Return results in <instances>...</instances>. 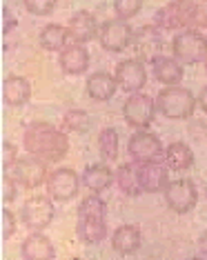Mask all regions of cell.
<instances>
[{
    "instance_id": "6da1fadb",
    "label": "cell",
    "mask_w": 207,
    "mask_h": 260,
    "mask_svg": "<svg viewBox=\"0 0 207 260\" xmlns=\"http://www.w3.org/2000/svg\"><path fill=\"white\" fill-rule=\"evenodd\" d=\"M25 149L45 162H61L67 156L69 140L65 132L49 122H32L22 136Z\"/></svg>"
},
{
    "instance_id": "7a4b0ae2",
    "label": "cell",
    "mask_w": 207,
    "mask_h": 260,
    "mask_svg": "<svg viewBox=\"0 0 207 260\" xmlns=\"http://www.w3.org/2000/svg\"><path fill=\"white\" fill-rule=\"evenodd\" d=\"M154 25L161 29L207 27V0H171L158 9Z\"/></svg>"
},
{
    "instance_id": "3957f363",
    "label": "cell",
    "mask_w": 207,
    "mask_h": 260,
    "mask_svg": "<svg viewBox=\"0 0 207 260\" xmlns=\"http://www.w3.org/2000/svg\"><path fill=\"white\" fill-rule=\"evenodd\" d=\"M194 109H196V98L185 87L169 85L156 96V111H161L169 120H185L194 114Z\"/></svg>"
},
{
    "instance_id": "277c9868",
    "label": "cell",
    "mask_w": 207,
    "mask_h": 260,
    "mask_svg": "<svg viewBox=\"0 0 207 260\" xmlns=\"http://www.w3.org/2000/svg\"><path fill=\"white\" fill-rule=\"evenodd\" d=\"M171 54L179 62L196 64L207 58V38L196 29H183L171 40Z\"/></svg>"
},
{
    "instance_id": "5b68a950",
    "label": "cell",
    "mask_w": 207,
    "mask_h": 260,
    "mask_svg": "<svg viewBox=\"0 0 207 260\" xmlns=\"http://www.w3.org/2000/svg\"><path fill=\"white\" fill-rule=\"evenodd\" d=\"M7 176H11L25 189H36L47 180V165L45 160H40V158L29 153V156L18 158V160L11 165L7 169Z\"/></svg>"
},
{
    "instance_id": "8992f818",
    "label": "cell",
    "mask_w": 207,
    "mask_h": 260,
    "mask_svg": "<svg viewBox=\"0 0 207 260\" xmlns=\"http://www.w3.org/2000/svg\"><path fill=\"white\" fill-rule=\"evenodd\" d=\"M154 114H156V100H152L147 93H129V98L123 105V118L129 127L145 129L152 125Z\"/></svg>"
},
{
    "instance_id": "52a82bcc",
    "label": "cell",
    "mask_w": 207,
    "mask_h": 260,
    "mask_svg": "<svg viewBox=\"0 0 207 260\" xmlns=\"http://www.w3.org/2000/svg\"><path fill=\"white\" fill-rule=\"evenodd\" d=\"M127 153L136 165H143L150 160H158L163 156V143L156 134L138 129L136 134L129 136L127 140Z\"/></svg>"
},
{
    "instance_id": "ba28073f",
    "label": "cell",
    "mask_w": 207,
    "mask_h": 260,
    "mask_svg": "<svg viewBox=\"0 0 207 260\" xmlns=\"http://www.w3.org/2000/svg\"><path fill=\"white\" fill-rule=\"evenodd\" d=\"M165 203H167V207L171 211H176V214H187V211H192L198 203L196 185L189 178L169 182V185L165 187Z\"/></svg>"
},
{
    "instance_id": "9c48e42d",
    "label": "cell",
    "mask_w": 207,
    "mask_h": 260,
    "mask_svg": "<svg viewBox=\"0 0 207 260\" xmlns=\"http://www.w3.org/2000/svg\"><path fill=\"white\" fill-rule=\"evenodd\" d=\"M80 178L74 169H56L47 176V193L58 203H69L78 196Z\"/></svg>"
},
{
    "instance_id": "30bf717a",
    "label": "cell",
    "mask_w": 207,
    "mask_h": 260,
    "mask_svg": "<svg viewBox=\"0 0 207 260\" xmlns=\"http://www.w3.org/2000/svg\"><path fill=\"white\" fill-rule=\"evenodd\" d=\"M54 216H56V207L51 203V196L49 198L34 196V198L25 200V205H22V209H20L22 222H25L29 229H36V232L45 229L47 224L54 220Z\"/></svg>"
},
{
    "instance_id": "8fae6325",
    "label": "cell",
    "mask_w": 207,
    "mask_h": 260,
    "mask_svg": "<svg viewBox=\"0 0 207 260\" xmlns=\"http://www.w3.org/2000/svg\"><path fill=\"white\" fill-rule=\"evenodd\" d=\"M98 40H100V47L105 51H118L127 49L134 40V29L127 25L125 20H107L100 25V31H98Z\"/></svg>"
},
{
    "instance_id": "7c38bea8",
    "label": "cell",
    "mask_w": 207,
    "mask_h": 260,
    "mask_svg": "<svg viewBox=\"0 0 207 260\" xmlns=\"http://www.w3.org/2000/svg\"><path fill=\"white\" fill-rule=\"evenodd\" d=\"M116 85L121 87L123 91L136 93L145 87L147 82V72H145V64L138 60V58H127V60H121L116 64Z\"/></svg>"
},
{
    "instance_id": "4fadbf2b",
    "label": "cell",
    "mask_w": 207,
    "mask_h": 260,
    "mask_svg": "<svg viewBox=\"0 0 207 260\" xmlns=\"http://www.w3.org/2000/svg\"><path fill=\"white\" fill-rule=\"evenodd\" d=\"M134 54L140 62H154L158 56H161V27L150 25L143 27L138 31H134Z\"/></svg>"
},
{
    "instance_id": "5bb4252c",
    "label": "cell",
    "mask_w": 207,
    "mask_h": 260,
    "mask_svg": "<svg viewBox=\"0 0 207 260\" xmlns=\"http://www.w3.org/2000/svg\"><path fill=\"white\" fill-rule=\"evenodd\" d=\"M138 182L145 193L165 191V187L169 185V167H165L158 160L138 165Z\"/></svg>"
},
{
    "instance_id": "9a60e30c",
    "label": "cell",
    "mask_w": 207,
    "mask_h": 260,
    "mask_svg": "<svg viewBox=\"0 0 207 260\" xmlns=\"http://www.w3.org/2000/svg\"><path fill=\"white\" fill-rule=\"evenodd\" d=\"M98 20L96 16L90 14V11H76V14L69 18V25H67V34H69V40L78 45H85L94 40L98 36Z\"/></svg>"
},
{
    "instance_id": "2e32d148",
    "label": "cell",
    "mask_w": 207,
    "mask_h": 260,
    "mask_svg": "<svg viewBox=\"0 0 207 260\" xmlns=\"http://www.w3.org/2000/svg\"><path fill=\"white\" fill-rule=\"evenodd\" d=\"M103 214H78V238L87 245H96L107 236V222H105Z\"/></svg>"
},
{
    "instance_id": "e0dca14e",
    "label": "cell",
    "mask_w": 207,
    "mask_h": 260,
    "mask_svg": "<svg viewBox=\"0 0 207 260\" xmlns=\"http://www.w3.org/2000/svg\"><path fill=\"white\" fill-rule=\"evenodd\" d=\"M61 67L67 76H80L90 67V51L85 49V45H67L61 51Z\"/></svg>"
},
{
    "instance_id": "ac0fdd59",
    "label": "cell",
    "mask_w": 207,
    "mask_h": 260,
    "mask_svg": "<svg viewBox=\"0 0 207 260\" xmlns=\"http://www.w3.org/2000/svg\"><path fill=\"white\" fill-rule=\"evenodd\" d=\"M3 98L9 107H22L32 98V85L22 76H9L3 85Z\"/></svg>"
},
{
    "instance_id": "d6986e66",
    "label": "cell",
    "mask_w": 207,
    "mask_h": 260,
    "mask_svg": "<svg viewBox=\"0 0 207 260\" xmlns=\"http://www.w3.org/2000/svg\"><path fill=\"white\" fill-rule=\"evenodd\" d=\"M116 78L107 72H94L85 82V91L92 100H109L116 93Z\"/></svg>"
},
{
    "instance_id": "ffe728a7",
    "label": "cell",
    "mask_w": 207,
    "mask_h": 260,
    "mask_svg": "<svg viewBox=\"0 0 207 260\" xmlns=\"http://www.w3.org/2000/svg\"><path fill=\"white\" fill-rule=\"evenodd\" d=\"M111 247L121 256H132L140 247V229L134 224H123L111 234Z\"/></svg>"
},
{
    "instance_id": "44dd1931",
    "label": "cell",
    "mask_w": 207,
    "mask_h": 260,
    "mask_svg": "<svg viewBox=\"0 0 207 260\" xmlns=\"http://www.w3.org/2000/svg\"><path fill=\"white\" fill-rule=\"evenodd\" d=\"M20 253L27 260H54L56 258L54 245L43 234H32L29 238H25V242L20 247Z\"/></svg>"
},
{
    "instance_id": "7402d4cb",
    "label": "cell",
    "mask_w": 207,
    "mask_h": 260,
    "mask_svg": "<svg viewBox=\"0 0 207 260\" xmlns=\"http://www.w3.org/2000/svg\"><path fill=\"white\" fill-rule=\"evenodd\" d=\"M152 64H154V78H156L158 82H163L165 87L179 85V82L183 80V67L176 58L158 56Z\"/></svg>"
},
{
    "instance_id": "603a6c76",
    "label": "cell",
    "mask_w": 207,
    "mask_h": 260,
    "mask_svg": "<svg viewBox=\"0 0 207 260\" xmlns=\"http://www.w3.org/2000/svg\"><path fill=\"white\" fill-rule=\"evenodd\" d=\"M111 182H114V174H111V169L107 167V165L96 162V165L85 167V171H82V185L94 193L105 191Z\"/></svg>"
},
{
    "instance_id": "cb8c5ba5",
    "label": "cell",
    "mask_w": 207,
    "mask_h": 260,
    "mask_svg": "<svg viewBox=\"0 0 207 260\" xmlns=\"http://www.w3.org/2000/svg\"><path fill=\"white\" fill-rule=\"evenodd\" d=\"M114 178L118 182V189H121L123 193H127V196H138V193H143L140 182H138V165L136 162H123L121 167L116 169Z\"/></svg>"
},
{
    "instance_id": "d4e9b609",
    "label": "cell",
    "mask_w": 207,
    "mask_h": 260,
    "mask_svg": "<svg viewBox=\"0 0 207 260\" xmlns=\"http://www.w3.org/2000/svg\"><path fill=\"white\" fill-rule=\"evenodd\" d=\"M165 162L171 171H185L194 165V151L185 143H171L165 149Z\"/></svg>"
},
{
    "instance_id": "484cf974",
    "label": "cell",
    "mask_w": 207,
    "mask_h": 260,
    "mask_svg": "<svg viewBox=\"0 0 207 260\" xmlns=\"http://www.w3.org/2000/svg\"><path fill=\"white\" fill-rule=\"evenodd\" d=\"M38 40H40V47H43L45 51H63L65 43L69 40V34H67V29H65L63 25L51 22V25L40 29Z\"/></svg>"
},
{
    "instance_id": "4316f807",
    "label": "cell",
    "mask_w": 207,
    "mask_h": 260,
    "mask_svg": "<svg viewBox=\"0 0 207 260\" xmlns=\"http://www.w3.org/2000/svg\"><path fill=\"white\" fill-rule=\"evenodd\" d=\"M98 149L103 153L105 160L114 162L118 158V132L114 127H105L98 134Z\"/></svg>"
},
{
    "instance_id": "83f0119b",
    "label": "cell",
    "mask_w": 207,
    "mask_h": 260,
    "mask_svg": "<svg viewBox=\"0 0 207 260\" xmlns=\"http://www.w3.org/2000/svg\"><path fill=\"white\" fill-rule=\"evenodd\" d=\"M63 125L69 129V132H87L92 125L90 120V114H87L85 109H69L67 114L63 116Z\"/></svg>"
},
{
    "instance_id": "f1b7e54d",
    "label": "cell",
    "mask_w": 207,
    "mask_h": 260,
    "mask_svg": "<svg viewBox=\"0 0 207 260\" xmlns=\"http://www.w3.org/2000/svg\"><path fill=\"white\" fill-rule=\"evenodd\" d=\"M143 9V0H114V11L121 20L134 18Z\"/></svg>"
},
{
    "instance_id": "f546056e",
    "label": "cell",
    "mask_w": 207,
    "mask_h": 260,
    "mask_svg": "<svg viewBox=\"0 0 207 260\" xmlns=\"http://www.w3.org/2000/svg\"><path fill=\"white\" fill-rule=\"evenodd\" d=\"M25 9L34 16H49L56 7V0H22Z\"/></svg>"
},
{
    "instance_id": "4dcf8cb0",
    "label": "cell",
    "mask_w": 207,
    "mask_h": 260,
    "mask_svg": "<svg viewBox=\"0 0 207 260\" xmlns=\"http://www.w3.org/2000/svg\"><path fill=\"white\" fill-rule=\"evenodd\" d=\"M0 222H3V238L5 240L11 238L14 232H16V218H14V214H11L9 209H3V211H0Z\"/></svg>"
},
{
    "instance_id": "1f68e13d",
    "label": "cell",
    "mask_w": 207,
    "mask_h": 260,
    "mask_svg": "<svg viewBox=\"0 0 207 260\" xmlns=\"http://www.w3.org/2000/svg\"><path fill=\"white\" fill-rule=\"evenodd\" d=\"M16 160H18V158H16V147L5 140L3 143V167H5V171H7Z\"/></svg>"
},
{
    "instance_id": "d6a6232c",
    "label": "cell",
    "mask_w": 207,
    "mask_h": 260,
    "mask_svg": "<svg viewBox=\"0 0 207 260\" xmlns=\"http://www.w3.org/2000/svg\"><path fill=\"white\" fill-rule=\"evenodd\" d=\"M3 200H7V203H14L16 200V180L11 176H5L3 178Z\"/></svg>"
},
{
    "instance_id": "836d02e7",
    "label": "cell",
    "mask_w": 207,
    "mask_h": 260,
    "mask_svg": "<svg viewBox=\"0 0 207 260\" xmlns=\"http://www.w3.org/2000/svg\"><path fill=\"white\" fill-rule=\"evenodd\" d=\"M198 256L200 258H207V232L198 238Z\"/></svg>"
},
{
    "instance_id": "e575fe53",
    "label": "cell",
    "mask_w": 207,
    "mask_h": 260,
    "mask_svg": "<svg viewBox=\"0 0 207 260\" xmlns=\"http://www.w3.org/2000/svg\"><path fill=\"white\" fill-rule=\"evenodd\" d=\"M3 14H5V20H7V22H5L3 34H9V27H16V18H14V16H9V9H7V7H5Z\"/></svg>"
},
{
    "instance_id": "d590c367",
    "label": "cell",
    "mask_w": 207,
    "mask_h": 260,
    "mask_svg": "<svg viewBox=\"0 0 207 260\" xmlns=\"http://www.w3.org/2000/svg\"><path fill=\"white\" fill-rule=\"evenodd\" d=\"M198 105H200V109H203V111H205V114H207V87H205V89H203V91H200Z\"/></svg>"
},
{
    "instance_id": "8d00e7d4",
    "label": "cell",
    "mask_w": 207,
    "mask_h": 260,
    "mask_svg": "<svg viewBox=\"0 0 207 260\" xmlns=\"http://www.w3.org/2000/svg\"><path fill=\"white\" fill-rule=\"evenodd\" d=\"M205 72H207V58H205Z\"/></svg>"
},
{
    "instance_id": "74e56055",
    "label": "cell",
    "mask_w": 207,
    "mask_h": 260,
    "mask_svg": "<svg viewBox=\"0 0 207 260\" xmlns=\"http://www.w3.org/2000/svg\"><path fill=\"white\" fill-rule=\"evenodd\" d=\"M205 193H207V187H205Z\"/></svg>"
}]
</instances>
